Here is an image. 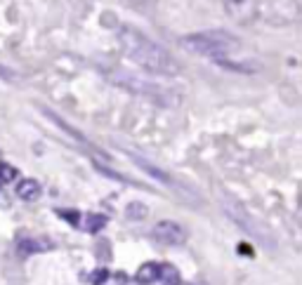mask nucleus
Segmentation results:
<instances>
[{"label": "nucleus", "mask_w": 302, "mask_h": 285, "mask_svg": "<svg viewBox=\"0 0 302 285\" xmlns=\"http://www.w3.org/2000/svg\"><path fill=\"white\" fill-rule=\"evenodd\" d=\"M118 40H121L123 55L142 71L151 73V76H170V78L179 76V64L175 61V57L163 45L147 38L142 31L123 26L118 33Z\"/></svg>", "instance_id": "f257e3e1"}, {"label": "nucleus", "mask_w": 302, "mask_h": 285, "mask_svg": "<svg viewBox=\"0 0 302 285\" xmlns=\"http://www.w3.org/2000/svg\"><path fill=\"white\" fill-rule=\"evenodd\" d=\"M182 45L184 50L194 52L198 57H205V59L215 61L220 66H227V68H239L231 61V57L241 50L239 38L231 36L229 31H220V29H213V31H198V33H189V36L182 38Z\"/></svg>", "instance_id": "f03ea898"}, {"label": "nucleus", "mask_w": 302, "mask_h": 285, "mask_svg": "<svg viewBox=\"0 0 302 285\" xmlns=\"http://www.w3.org/2000/svg\"><path fill=\"white\" fill-rule=\"evenodd\" d=\"M111 80L116 83L118 87H123L128 92H135L140 97L149 99V102H156L160 106H177L179 104V94L175 90H168V87L158 85V83H151V80H144V78H132L128 73H113Z\"/></svg>", "instance_id": "7ed1b4c3"}, {"label": "nucleus", "mask_w": 302, "mask_h": 285, "mask_svg": "<svg viewBox=\"0 0 302 285\" xmlns=\"http://www.w3.org/2000/svg\"><path fill=\"white\" fill-rule=\"evenodd\" d=\"M151 236L158 243H163V245H182L187 241V229L182 224H177V222H173V219H163V222H158L154 226Z\"/></svg>", "instance_id": "20e7f679"}, {"label": "nucleus", "mask_w": 302, "mask_h": 285, "mask_svg": "<svg viewBox=\"0 0 302 285\" xmlns=\"http://www.w3.org/2000/svg\"><path fill=\"white\" fill-rule=\"evenodd\" d=\"M224 12L239 24H250L258 17V3L255 0H224Z\"/></svg>", "instance_id": "39448f33"}, {"label": "nucleus", "mask_w": 302, "mask_h": 285, "mask_svg": "<svg viewBox=\"0 0 302 285\" xmlns=\"http://www.w3.org/2000/svg\"><path fill=\"white\" fill-rule=\"evenodd\" d=\"M17 250L21 255H36V252H48L52 250V243L48 238H21L17 243Z\"/></svg>", "instance_id": "423d86ee"}, {"label": "nucleus", "mask_w": 302, "mask_h": 285, "mask_svg": "<svg viewBox=\"0 0 302 285\" xmlns=\"http://www.w3.org/2000/svg\"><path fill=\"white\" fill-rule=\"evenodd\" d=\"M14 191H17V196L21 200H29V203H31V200H36L38 196H40V184H38L36 179H19Z\"/></svg>", "instance_id": "0eeeda50"}, {"label": "nucleus", "mask_w": 302, "mask_h": 285, "mask_svg": "<svg viewBox=\"0 0 302 285\" xmlns=\"http://www.w3.org/2000/svg\"><path fill=\"white\" fill-rule=\"evenodd\" d=\"M135 280L140 285H149V283H158V264L156 262H147L137 269Z\"/></svg>", "instance_id": "6e6552de"}, {"label": "nucleus", "mask_w": 302, "mask_h": 285, "mask_svg": "<svg viewBox=\"0 0 302 285\" xmlns=\"http://www.w3.org/2000/svg\"><path fill=\"white\" fill-rule=\"evenodd\" d=\"M179 271L173 264H158V283L163 285H179Z\"/></svg>", "instance_id": "1a4fd4ad"}, {"label": "nucleus", "mask_w": 302, "mask_h": 285, "mask_svg": "<svg viewBox=\"0 0 302 285\" xmlns=\"http://www.w3.org/2000/svg\"><path fill=\"white\" fill-rule=\"evenodd\" d=\"M106 222H109L106 215H87L85 222H83V229H85L87 233H97V231H102L106 226Z\"/></svg>", "instance_id": "9d476101"}, {"label": "nucleus", "mask_w": 302, "mask_h": 285, "mask_svg": "<svg viewBox=\"0 0 302 285\" xmlns=\"http://www.w3.org/2000/svg\"><path fill=\"white\" fill-rule=\"evenodd\" d=\"M135 163L140 165V168H142V170L147 172V175L156 177V179H158V182H170V177H168V175H163V172H160L158 168H156V165L147 163V160H142V158H137V156H135Z\"/></svg>", "instance_id": "9b49d317"}, {"label": "nucleus", "mask_w": 302, "mask_h": 285, "mask_svg": "<svg viewBox=\"0 0 302 285\" xmlns=\"http://www.w3.org/2000/svg\"><path fill=\"white\" fill-rule=\"evenodd\" d=\"M125 217L132 219V222H135V219H144L147 217V205H144V203H130V205L125 207Z\"/></svg>", "instance_id": "f8f14e48"}, {"label": "nucleus", "mask_w": 302, "mask_h": 285, "mask_svg": "<svg viewBox=\"0 0 302 285\" xmlns=\"http://www.w3.org/2000/svg\"><path fill=\"white\" fill-rule=\"evenodd\" d=\"M17 179V168L10 163H0V184H10Z\"/></svg>", "instance_id": "ddd939ff"}, {"label": "nucleus", "mask_w": 302, "mask_h": 285, "mask_svg": "<svg viewBox=\"0 0 302 285\" xmlns=\"http://www.w3.org/2000/svg\"><path fill=\"white\" fill-rule=\"evenodd\" d=\"M109 280V271L106 269H97V271L90 273V283L92 285H104Z\"/></svg>", "instance_id": "4468645a"}, {"label": "nucleus", "mask_w": 302, "mask_h": 285, "mask_svg": "<svg viewBox=\"0 0 302 285\" xmlns=\"http://www.w3.org/2000/svg\"><path fill=\"white\" fill-rule=\"evenodd\" d=\"M57 215H59V217H64V219H68V222H71L74 226L80 224V215L76 212V210H57Z\"/></svg>", "instance_id": "2eb2a0df"}, {"label": "nucleus", "mask_w": 302, "mask_h": 285, "mask_svg": "<svg viewBox=\"0 0 302 285\" xmlns=\"http://www.w3.org/2000/svg\"><path fill=\"white\" fill-rule=\"evenodd\" d=\"M0 78H3V80H12V78H14V73L10 71V68L0 66Z\"/></svg>", "instance_id": "dca6fc26"}, {"label": "nucleus", "mask_w": 302, "mask_h": 285, "mask_svg": "<svg viewBox=\"0 0 302 285\" xmlns=\"http://www.w3.org/2000/svg\"><path fill=\"white\" fill-rule=\"evenodd\" d=\"M239 252H241V255H253V248H250V245H246V243H241Z\"/></svg>", "instance_id": "f3484780"}, {"label": "nucleus", "mask_w": 302, "mask_h": 285, "mask_svg": "<svg viewBox=\"0 0 302 285\" xmlns=\"http://www.w3.org/2000/svg\"><path fill=\"white\" fill-rule=\"evenodd\" d=\"M132 3H137V5H147V3H154V0H132Z\"/></svg>", "instance_id": "a211bd4d"}]
</instances>
